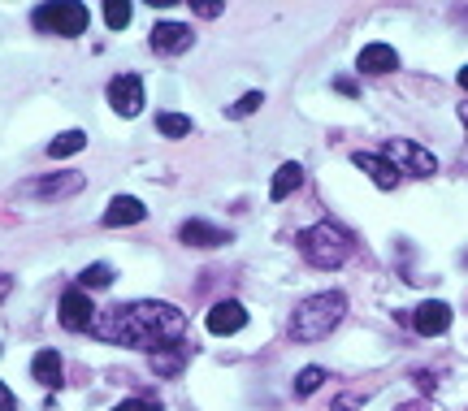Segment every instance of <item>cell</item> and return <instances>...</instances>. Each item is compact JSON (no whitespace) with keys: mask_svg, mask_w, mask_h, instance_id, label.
Returning a JSON list of instances; mask_svg holds the SVG:
<instances>
[{"mask_svg":"<svg viewBox=\"0 0 468 411\" xmlns=\"http://www.w3.org/2000/svg\"><path fill=\"white\" fill-rule=\"evenodd\" d=\"M156 131L165 134V139H186V134H191V117H183V113H156Z\"/></svg>","mask_w":468,"mask_h":411,"instance_id":"cell-20","label":"cell"},{"mask_svg":"<svg viewBox=\"0 0 468 411\" xmlns=\"http://www.w3.org/2000/svg\"><path fill=\"white\" fill-rule=\"evenodd\" d=\"M79 281H83V290H101V286L113 281V269H109V264H91V269L79 273Z\"/></svg>","mask_w":468,"mask_h":411,"instance_id":"cell-22","label":"cell"},{"mask_svg":"<svg viewBox=\"0 0 468 411\" xmlns=\"http://www.w3.org/2000/svg\"><path fill=\"white\" fill-rule=\"evenodd\" d=\"M61 368H66V364H61L57 351H39L31 360V377L39 381V385H52V390H57V385H61Z\"/></svg>","mask_w":468,"mask_h":411,"instance_id":"cell-17","label":"cell"},{"mask_svg":"<svg viewBox=\"0 0 468 411\" xmlns=\"http://www.w3.org/2000/svg\"><path fill=\"white\" fill-rule=\"evenodd\" d=\"M300 182H303V164L286 161L282 169L273 174V182H269V199H273V204H282L291 191H300Z\"/></svg>","mask_w":468,"mask_h":411,"instance_id":"cell-16","label":"cell"},{"mask_svg":"<svg viewBox=\"0 0 468 411\" xmlns=\"http://www.w3.org/2000/svg\"><path fill=\"white\" fill-rule=\"evenodd\" d=\"M261 104H265V96H261V91H248L239 104H230V117H248V113H256Z\"/></svg>","mask_w":468,"mask_h":411,"instance_id":"cell-24","label":"cell"},{"mask_svg":"<svg viewBox=\"0 0 468 411\" xmlns=\"http://www.w3.org/2000/svg\"><path fill=\"white\" fill-rule=\"evenodd\" d=\"M109 104H113V113L122 117H139L144 113V79L139 74H117L109 82Z\"/></svg>","mask_w":468,"mask_h":411,"instance_id":"cell-6","label":"cell"},{"mask_svg":"<svg viewBox=\"0 0 468 411\" xmlns=\"http://www.w3.org/2000/svg\"><path fill=\"white\" fill-rule=\"evenodd\" d=\"M144 216H148V208L134 195H113L109 208H104V226H109V230H117V226H139Z\"/></svg>","mask_w":468,"mask_h":411,"instance_id":"cell-13","label":"cell"},{"mask_svg":"<svg viewBox=\"0 0 468 411\" xmlns=\"http://www.w3.org/2000/svg\"><path fill=\"white\" fill-rule=\"evenodd\" d=\"M325 385V368L321 364H308V368H300V377H295V395L308 398L313 390H321Z\"/></svg>","mask_w":468,"mask_h":411,"instance_id":"cell-21","label":"cell"},{"mask_svg":"<svg viewBox=\"0 0 468 411\" xmlns=\"http://www.w3.org/2000/svg\"><path fill=\"white\" fill-rule=\"evenodd\" d=\"M96 312H101V308H96V303H91V295H87L83 286H69L66 295H61V325L66 329H74V333H79V329H91V321H96Z\"/></svg>","mask_w":468,"mask_h":411,"instance_id":"cell-7","label":"cell"},{"mask_svg":"<svg viewBox=\"0 0 468 411\" xmlns=\"http://www.w3.org/2000/svg\"><path fill=\"white\" fill-rule=\"evenodd\" d=\"M347 316V295L343 290H321V295H308L291 312V338L295 342H321L330 338V329Z\"/></svg>","mask_w":468,"mask_h":411,"instance_id":"cell-2","label":"cell"},{"mask_svg":"<svg viewBox=\"0 0 468 411\" xmlns=\"http://www.w3.org/2000/svg\"><path fill=\"white\" fill-rule=\"evenodd\" d=\"M83 148H87V134L83 131H66L48 143V156L52 161H66V156H74V152H83Z\"/></svg>","mask_w":468,"mask_h":411,"instance_id":"cell-19","label":"cell"},{"mask_svg":"<svg viewBox=\"0 0 468 411\" xmlns=\"http://www.w3.org/2000/svg\"><path fill=\"white\" fill-rule=\"evenodd\" d=\"M87 186V178L83 174H57V178H35V182H27L22 186V195H31V199H69V195H79Z\"/></svg>","mask_w":468,"mask_h":411,"instance_id":"cell-8","label":"cell"},{"mask_svg":"<svg viewBox=\"0 0 468 411\" xmlns=\"http://www.w3.org/2000/svg\"><path fill=\"white\" fill-rule=\"evenodd\" d=\"M460 87H464V91H468V66L460 69Z\"/></svg>","mask_w":468,"mask_h":411,"instance_id":"cell-28","label":"cell"},{"mask_svg":"<svg viewBox=\"0 0 468 411\" xmlns=\"http://www.w3.org/2000/svg\"><path fill=\"white\" fill-rule=\"evenodd\" d=\"M0 411H17V398H14V390L0 381Z\"/></svg>","mask_w":468,"mask_h":411,"instance_id":"cell-26","label":"cell"},{"mask_svg":"<svg viewBox=\"0 0 468 411\" xmlns=\"http://www.w3.org/2000/svg\"><path fill=\"white\" fill-rule=\"evenodd\" d=\"M186 247H226L230 243V234L221 230V226H208V221H186L183 230H178Z\"/></svg>","mask_w":468,"mask_h":411,"instance_id":"cell-15","label":"cell"},{"mask_svg":"<svg viewBox=\"0 0 468 411\" xmlns=\"http://www.w3.org/2000/svg\"><path fill=\"white\" fill-rule=\"evenodd\" d=\"M460 117H464V121H468V100H464V104H460Z\"/></svg>","mask_w":468,"mask_h":411,"instance_id":"cell-29","label":"cell"},{"mask_svg":"<svg viewBox=\"0 0 468 411\" xmlns=\"http://www.w3.org/2000/svg\"><path fill=\"white\" fill-rule=\"evenodd\" d=\"M87 22H91V14L79 0H57V5H39L35 9V31L61 35V39H79L87 31Z\"/></svg>","mask_w":468,"mask_h":411,"instance_id":"cell-4","label":"cell"},{"mask_svg":"<svg viewBox=\"0 0 468 411\" xmlns=\"http://www.w3.org/2000/svg\"><path fill=\"white\" fill-rule=\"evenodd\" d=\"M204 325H208V333H218V338H230V333H239V329L248 325V312H243V303L221 299V303H213V308H208Z\"/></svg>","mask_w":468,"mask_h":411,"instance_id":"cell-9","label":"cell"},{"mask_svg":"<svg viewBox=\"0 0 468 411\" xmlns=\"http://www.w3.org/2000/svg\"><path fill=\"white\" fill-rule=\"evenodd\" d=\"M104 22H109V31H126L131 5H126V0H109V5H104Z\"/></svg>","mask_w":468,"mask_h":411,"instance_id":"cell-23","label":"cell"},{"mask_svg":"<svg viewBox=\"0 0 468 411\" xmlns=\"http://www.w3.org/2000/svg\"><path fill=\"white\" fill-rule=\"evenodd\" d=\"M412 325H417V333H425V338H438V333L452 329V308L430 299V303H420L417 312H412Z\"/></svg>","mask_w":468,"mask_h":411,"instance_id":"cell-12","label":"cell"},{"mask_svg":"<svg viewBox=\"0 0 468 411\" xmlns=\"http://www.w3.org/2000/svg\"><path fill=\"white\" fill-rule=\"evenodd\" d=\"M113 411H161V403H148V398H126V403H117Z\"/></svg>","mask_w":468,"mask_h":411,"instance_id":"cell-25","label":"cell"},{"mask_svg":"<svg viewBox=\"0 0 468 411\" xmlns=\"http://www.w3.org/2000/svg\"><path fill=\"white\" fill-rule=\"evenodd\" d=\"M196 14H200V17H218L221 5H196Z\"/></svg>","mask_w":468,"mask_h":411,"instance_id":"cell-27","label":"cell"},{"mask_svg":"<svg viewBox=\"0 0 468 411\" xmlns=\"http://www.w3.org/2000/svg\"><path fill=\"white\" fill-rule=\"evenodd\" d=\"M356 66H360V74H390V69H399V52L390 44H365Z\"/></svg>","mask_w":468,"mask_h":411,"instance_id":"cell-14","label":"cell"},{"mask_svg":"<svg viewBox=\"0 0 468 411\" xmlns=\"http://www.w3.org/2000/svg\"><path fill=\"white\" fill-rule=\"evenodd\" d=\"M382 156L399 174H412V178H430V174H438V156L434 152H425L420 143H412V139H390L382 148Z\"/></svg>","mask_w":468,"mask_h":411,"instance_id":"cell-5","label":"cell"},{"mask_svg":"<svg viewBox=\"0 0 468 411\" xmlns=\"http://www.w3.org/2000/svg\"><path fill=\"white\" fill-rule=\"evenodd\" d=\"M91 333L101 342H122L134 351H174L186 338V312L174 308L165 299H134V303H117L101 308L91 321Z\"/></svg>","mask_w":468,"mask_h":411,"instance_id":"cell-1","label":"cell"},{"mask_svg":"<svg viewBox=\"0 0 468 411\" xmlns=\"http://www.w3.org/2000/svg\"><path fill=\"white\" fill-rule=\"evenodd\" d=\"M351 164H356V169H365L378 191H395V186H399V169L386 161V156H378V152H356Z\"/></svg>","mask_w":468,"mask_h":411,"instance_id":"cell-11","label":"cell"},{"mask_svg":"<svg viewBox=\"0 0 468 411\" xmlns=\"http://www.w3.org/2000/svg\"><path fill=\"white\" fill-rule=\"evenodd\" d=\"M186 364V346H174V351H156L152 355V373H161V377H178Z\"/></svg>","mask_w":468,"mask_h":411,"instance_id":"cell-18","label":"cell"},{"mask_svg":"<svg viewBox=\"0 0 468 411\" xmlns=\"http://www.w3.org/2000/svg\"><path fill=\"white\" fill-rule=\"evenodd\" d=\"M300 251L308 264H317V269H338V264L351 256V234L335 221H321L313 230L300 234Z\"/></svg>","mask_w":468,"mask_h":411,"instance_id":"cell-3","label":"cell"},{"mask_svg":"<svg viewBox=\"0 0 468 411\" xmlns=\"http://www.w3.org/2000/svg\"><path fill=\"white\" fill-rule=\"evenodd\" d=\"M196 44V35H191V26H183V22H156L152 26V48L165 52V57H178V52H186Z\"/></svg>","mask_w":468,"mask_h":411,"instance_id":"cell-10","label":"cell"}]
</instances>
